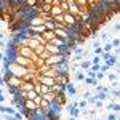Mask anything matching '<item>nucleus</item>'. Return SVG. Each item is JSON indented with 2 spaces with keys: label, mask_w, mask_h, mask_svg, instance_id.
I'll list each match as a JSON object with an SVG mask.
<instances>
[{
  "label": "nucleus",
  "mask_w": 120,
  "mask_h": 120,
  "mask_svg": "<svg viewBox=\"0 0 120 120\" xmlns=\"http://www.w3.org/2000/svg\"><path fill=\"white\" fill-rule=\"evenodd\" d=\"M26 5L30 8V7H35V5H38V2H37V0H26Z\"/></svg>",
  "instance_id": "nucleus-16"
},
{
  "label": "nucleus",
  "mask_w": 120,
  "mask_h": 120,
  "mask_svg": "<svg viewBox=\"0 0 120 120\" xmlns=\"http://www.w3.org/2000/svg\"><path fill=\"white\" fill-rule=\"evenodd\" d=\"M59 2H67V0H59Z\"/></svg>",
  "instance_id": "nucleus-24"
},
{
  "label": "nucleus",
  "mask_w": 120,
  "mask_h": 120,
  "mask_svg": "<svg viewBox=\"0 0 120 120\" xmlns=\"http://www.w3.org/2000/svg\"><path fill=\"white\" fill-rule=\"evenodd\" d=\"M11 61H15L16 64L26 66V67H29V69H37V67L34 66V63H32L29 58H26V56H21V55H18V53H15V56L11 58Z\"/></svg>",
  "instance_id": "nucleus-2"
},
{
  "label": "nucleus",
  "mask_w": 120,
  "mask_h": 120,
  "mask_svg": "<svg viewBox=\"0 0 120 120\" xmlns=\"http://www.w3.org/2000/svg\"><path fill=\"white\" fill-rule=\"evenodd\" d=\"M99 2H101V0H99Z\"/></svg>",
  "instance_id": "nucleus-25"
},
{
  "label": "nucleus",
  "mask_w": 120,
  "mask_h": 120,
  "mask_svg": "<svg viewBox=\"0 0 120 120\" xmlns=\"http://www.w3.org/2000/svg\"><path fill=\"white\" fill-rule=\"evenodd\" d=\"M77 107H79V109H86V107H88V102H86V99L79 101V102H77Z\"/></svg>",
  "instance_id": "nucleus-14"
},
{
  "label": "nucleus",
  "mask_w": 120,
  "mask_h": 120,
  "mask_svg": "<svg viewBox=\"0 0 120 120\" xmlns=\"http://www.w3.org/2000/svg\"><path fill=\"white\" fill-rule=\"evenodd\" d=\"M104 111H109V112H120V104H119V101L109 102V104L104 107Z\"/></svg>",
  "instance_id": "nucleus-9"
},
{
  "label": "nucleus",
  "mask_w": 120,
  "mask_h": 120,
  "mask_svg": "<svg viewBox=\"0 0 120 120\" xmlns=\"http://www.w3.org/2000/svg\"><path fill=\"white\" fill-rule=\"evenodd\" d=\"M111 43H112V46H114V48H115V46H120V38H119V37L112 38V40H111Z\"/></svg>",
  "instance_id": "nucleus-17"
},
{
  "label": "nucleus",
  "mask_w": 120,
  "mask_h": 120,
  "mask_svg": "<svg viewBox=\"0 0 120 120\" xmlns=\"http://www.w3.org/2000/svg\"><path fill=\"white\" fill-rule=\"evenodd\" d=\"M63 22L71 29V27H74V26L79 24V18L74 16V15H71L69 11H64V13H63Z\"/></svg>",
  "instance_id": "nucleus-3"
},
{
  "label": "nucleus",
  "mask_w": 120,
  "mask_h": 120,
  "mask_svg": "<svg viewBox=\"0 0 120 120\" xmlns=\"http://www.w3.org/2000/svg\"><path fill=\"white\" fill-rule=\"evenodd\" d=\"M91 96V91H83V98L86 99V98H90Z\"/></svg>",
  "instance_id": "nucleus-22"
},
{
  "label": "nucleus",
  "mask_w": 120,
  "mask_h": 120,
  "mask_svg": "<svg viewBox=\"0 0 120 120\" xmlns=\"http://www.w3.org/2000/svg\"><path fill=\"white\" fill-rule=\"evenodd\" d=\"M93 53H94V55H99V56H101V53H102V46H94V48H93Z\"/></svg>",
  "instance_id": "nucleus-18"
},
{
  "label": "nucleus",
  "mask_w": 120,
  "mask_h": 120,
  "mask_svg": "<svg viewBox=\"0 0 120 120\" xmlns=\"http://www.w3.org/2000/svg\"><path fill=\"white\" fill-rule=\"evenodd\" d=\"M5 101H7V96H3V93H0V104H3Z\"/></svg>",
  "instance_id": "nucleus-21"
},
{
  "label": "nucleus",
  "mask_w": 120,
  "mask_h": 120,
  "mask_svg": "<svg viewBox=\"0 0 120 120\" xmlns=\"http://www.w3.org/2000/svg\"><path fill=\"white\" fill-rule=\"evenodd\" d=\"M101 46H102V51H112V48H114L112 43H111V40H109V42H106V43L101 45Z\"/></svg>",
  "instance_id": "nucleus-13"
},
{
  "label": "nucleus",
  "mask_w": 120,
  "mask_h": 120,
  "mask_svg": "<svg viewBox=\"0 0 120 120\" xmlns=\"http://www.w3.org/2000/svg\"><path fill=\"white\" fill-rule=\"evenodd\" d=\"M43 50H45V46H43V45H38L37 48H35V50H34V53H37V55H40V53H42V51H43Z\"/></svg>",
  "instance_id": "nucleus-20"
},
{
  "label": "nucleus",
  "mask_w": 120,
  "mask_h": 120,
  "mask_svg": "<svg viewBox=\"0 0 120 120\" xmlns=\"http://www.w3.org/2000/svg\"><path fill=\"white\" fill-rule=\"evenodd\" d=\"M45 50L50 53V55H58V53H61V50H59V46H56V45H53V43H50V42H46L45 45Z\"/></svg>",
  "instance_id": "nucleus-8"
},
{
  "label": "nucleus",
  "mask_w": 120,
  "mask_h": 120,
  "mask_svg": "<svg viewBox=\"0 0 120 120\" xmlns=\"http://www.w3.org/2000/svg\"><path fill=\"white\" fill-rule=\"evenodd\" d=\"M55 35L58 38H61L63 42H67L71 38V32L67 29H61V27H55Z\"/></svg>",
  "instance_id": "nucleus-5"
},
{
  "label": "nucleus",
  "mask_w": 120,
  "mask_h": 120,
  "mask_svg": "<svg viewBox=\"0 0 120 120\" xmlns=\"http://www.w3.org/2000/svg\"><path fill=\"white\" fill-rule=\"evenodd\" d=\"M3 38H5V34H3V32H0V40H3Z\"/></svg>",
  "instance_id": "nucleus-23"
},
{
  "label": "nucleus",
  "mask_w": 120,
  "mask_h": 120,
  "mask_svg": "<svg viewBox=\"0 0 120 120\" xmlns=\"http://www.w3.org/2000/svg\"><path fill=\"white\" fill-rule=\"evenodd\" d=\"M22 106H24V109H26L27 112H34L38 107V106L32 101V99H24V101H22Z\"/></svg>",
  "instance_id": "nucleus-7"
},
{
  "label": "nucleus",
  "mask_w": 120,
  "mask_h": 120,
  "mask_svg": "<svg viewBox=\"0 0 120 120\" xmlns=\"http://www.w3.org/2000/svg\"><path fill=\"white\" fill-rule=\"evenodd\" d=\"M90 61H91V64H99V63H101V56H99V55H94Z\"/></svg>",
  "instance_id": "nucleus-15"
},
{
  "label": "nucleus",
  "mask_w": 120,
  "mask_h": 120,
  "mask_svg": "<svg viewBox=\"0 0 120 120\" xmlns=\"http://www.w3.org/2000/svg\"><path fill=\"white\" fill-rule=\"evenodd\" d=\"M59 7H61V10H63V11H67L69 3H67V2H61V3H59Z\"/></svg>",
  "instance_id": "nucleus-19"
},
{
  "label": "nucleus",
  "mask_w": 120,
  "mask_h": 120,
  "mask_svg": "<svg viewBox=\"0 0 120 120\" xmlns=\"http://www.w3.org/2000/svg\"><path fill=\"white\" fill-rule=\"evenodd\" d=\"M90 66H91V61H90V59H85V58H83L82 61L79 63V67H80L82 71H86V69H90Z\"/></svg>",
  "instance_id": "nucleus-12"
},
{
  "label": "nucleus",
  "mask_w": 120,
  "mask_h": 120,
  "mask_svg": "<svg viewBox=\"0 0 120 120\" xmlns=\"http://www.w3.org/2000/svg\"><path fill=\"white\" fill-rule=\"evenodd\" d=\"M64 91L69 94V96H74L75 93H77V90H75V86H74V83H71V82H67L64 85Z\"/></svg>",
  "instance_id": "nucleus-10"
},
{
  "label": "nucleus",
  "mask_w": 120,
  "mask_h": 120,
  "mask_svg": "<svg viewBox=\"0 0 120 120\" xmlns=\"http://www.w3.org/2000/svg\"><path fill=\"white\" fill-rule=\"evenodd\" d=\"M67 3H69V8H67V11L71 13V15H74V16H77V18L80 19L82 18V11H80V8L75 5L74 0H67Z\"/></svg>",
  "instance_id": "nucleus-6"
},
{
  "label": "nucleus",
  "mask_w": 120,
  "mask_h": 120,
  "mask_svg": "<svg viewBox=\"0 0 120 120\" xmlns=\"http://www.w3.org/2000/svg\"><path fill=\"white\" fill-rule=\"evenodd\" d=\"M64 58V55L63 53H58V55H48V58H45L43 59V63L48 66H56V64H59L61 63V59Z\"/></svg>",
  "instance_id": "nucleus-4"
},
{
  "label": "nucleus",
  "mask_w": 120,
  "mask_h": 120,
  "mask_svg": "<svg viewBox=\"0 0 120 120\" xmlns=\"http://www.w3.org/2000/svg\"><path fill=\"white\" fill-rule=\"evenodd\" d=\"M5 71L11 75H16V77H24V75L29 72V67L26 66H21V64H16L15 61H8L7 64H5Z\"/></svg>",
  "instance_id": "nucleus-1"
},
{
  "label": "nucleus",
  "mask_w": 120,
  "mask_h": 120,
  "mask_svg": "<svg viewBox=\"0 0 120 120\" xmlns=\"http://www.w3.org/2000/svg\"><path fill=\"white\" fill-rule=\"evenodd\" d=\"M64 11L61 10V7L59 5H51V8H50V11H48V15L50 16H56V15H63Z\"/></svg>",
  "instance_id": "nucleus-11"
}]
</instances>
